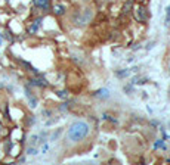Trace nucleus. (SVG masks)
<instances>
[{
  "mask_svg": "<svg viewBox=\"0 0 170 165\" xmlns=\"http://www.w3.org/2000/svg\"><path fill=\"white\" fill-rule=\"evenodd\" d=\"M90 131V127H89L87 122H84V121H75L73 122L70 128H68L67 131V139L71 142V143H77V142H80L83 140L86 136L89 134Z\"/></svg>",
  "mask_w": 170,
  "mask_h": 165,
  "instance_id": "obj_1",
  "label": "nucleus"
},
{
  "mask_svg": "<svg viewBox=\"0 0 170 165\" xmlns=\"http://www.w3.org/2000/svg\"><path fill=\"white\" fill-rule=\"evenodd\" d=\"M34 5L37 7H40V9H49V0H33Z\"/></svg>",
  "mask_w": 170,
  "mask_h": 165,
  "instance_id": "obj_2",
  "label": "nucleus"
},
{
  "mask_svg": "<svg viewBox=\"0 0 170 165\" xmlns=\"http://www.w3.org/2000/svg\"><path fill=\"white\" fill-rule=\"evenodd\" d=\"M41 18H39V19H36L34 21V24H33V27H31V28H30V31H31V33H36V31H37V30H39V27L41 25Z\"/></svg>",
  "mask_w": 170,
  "mask_h": 165,
  "instance_id": "obj_3",
  "label": "nucleus"
},
{
  "mask_svg": "<svg viewBox=\"0 0 170 165\" xmlns=\"http://www.w3.org/2000/svg\"><path fill=\"white\" fill-rule=\"evenodd\" d=\"M37 153H39V151H37L36 147H33V146H31V147H28V149H27V155H28V156H36Z\"/></svg>",
  "mask_w": 170,
  "mask_h": 165,
  "instance_id": "obj_4",
  "label": "nucleus"
},
{
  "mask_svg": "<svg viewBox=\"0 0 170 165\" xmlns=\"http://www.w3.org/2000/svg\"><path fill=\"white\" fill-rule=\"evenodd\" d=\"M154 147H155V149H157V147H163V149H166L164 140H161V139H160V140H157V142H155V145H154Z\"/></svg>",
  "mask_w": 170,
  "mask_h": 165,
  "instance_id": "obj_5",
  "label": "nucleus"
},
{
  "mask_svg": "<svg viewBox=\"0 0 170 165\" xmlns=\"http://www.w3.org/2000/svg\"><path fill=\"white\" fill-rule=\"evenodd\" d=\"M64 10H65V7L64 6H56L55 7V13H56V15H62Z\"/></svg>",
  "mask_w": 170,
  "mask_h": 165,
  "instance_id": "obj_6",
  "label": "nucleus"
},
{
  "mask_svg": "<svg viewBox=\"0 0 170 165\" xmlns=\"http://www.w3.org/2000/svg\"><path fill=\"white\" fill-rule=\"evenodd\" d=\"M33 84H36V86H46V83H45V80H34Z\"/></svg>",
  "mask_w": 170,
  "mask_h": 165,
  "instance_id": "obj_7",
  "label": "nucleus"
},
{
  "mask_svg": "<svg viewBox=\"0 0 170 165\" xmlns=\"http://www.w3.org/2000/svg\"><path fill=\"white\" fill-rule=\"evenodd\" d=\"M170 22V6L167 7V13H166V25Z\"/></svg>",
  "mask_w": 170,
  "mask_h": 165,
  "instance_id": "obj_8",
  "label": "nucleus"
},
{
  "mask_svg": "<svg viewBox=\"0 0 170 165\" xmlns=\"http://www.w3.org/2000/svg\"><path fill=\"white\" fill-rule=\"evenodd\" d=\"M0 87H3V86H2V83H0Z\"/></svg>",
  "mask_w": 170,
  "mask_h": 165,
  "instance_id": "obj_9",
  "label": "nucleus"
}]
</instances>
